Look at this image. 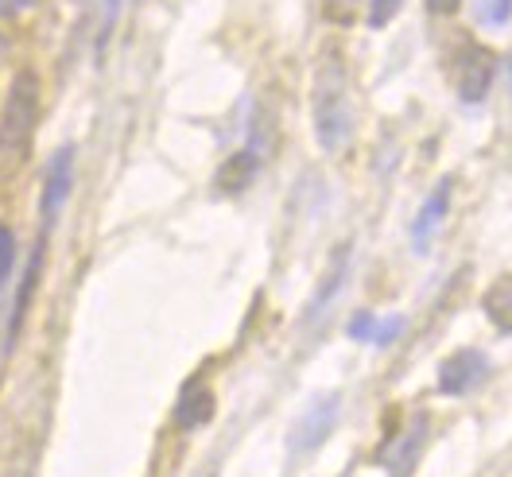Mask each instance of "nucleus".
I'll return each instance as SVG.
<instances>
[{
	"label": "nucleus",
	"instance_id": "obj_1",
	"mask_svg": "<svg viewBox=\"0 0 512 477\" xmlns=\"http://www.w3.org/2000/svg\"><path fill=\"white\" fill-rule=\"evenodd\" d=\"M311 128L322 152L338 156L353 136V101H350V70L342 63L338 47H322L311 82Z\"/></svg>",
	"mask_w": 512,
	"mask_h": 477
},
{
	"label": "nucleus",
	"instance_id": "obj_2",
	"mask_svg": "<svg viewBox=\"0 0 512 477\" xmlns=\"http://www.w3.org/2000/svg\"><path fill=\"white\" fill-rule=\"evenodd\" d=\"M39 128V74L20 70L8 86V101L0 113V156L24 159Z\"/></svg>",
	"mask_w": 512,
	"mask_h": 477
},
{
	"label": "nucleus",
	"instance_id": "obj_3",
	"mask_svg": "<svg viewBox=\"0 0 512 477\" xmlns=\"http://www.w3.org/2000/svg\"><path fill=\"white\" fill-rule=\"evenodd\" d=\"M493 74H497L493 51L481 43H466L462 55L454 59V90L466 105H481L489 86H493Z\"/></svg>",
	"mask_w": 512,
	"mask_h": 477
},
{
	"label": "nucleus",
	"instance_id": "obj_4",
	"mask_svg": "<svg viewBox=\"0 0 512 477\" xmlns=\"http://www.w3.org/2000/svg\"><path fill=\"white\" fill-rule=\"evenodd\" d=\"M70 191H74V148L66 144V148H59V152L51 156V163H47V179H43V194H39L43 233H51V225L59 222Z\"/></svg>",
	"mask_w": 512,
	"mask_h": 477
},
{
	"label": "nucleus",
	"instance_id": "obj_5",
	"mask_svg": "<svg viewBox=\"0 0 512 477\" xmlns=\"http://www.w3.org/2000/svg\"><path fill=\"white\" fill-rule=\"evenodd\" d=\"M423 443H427V415L416 412L408 423H404L400 435H392V439L377 450V462H381L392 477H408L412 474V466H416Z\"/></svg>",
	"mask_w": 512,
	"mask_h": 477
},
{
	"label": "nucleus",
	"instance_id": "obj_6",
	"mask_svg": "<svg viewBox=\"0 0 512 477\" xmlns=\"http://www.w3.org/2000/svg\"><path fill=\"white\" fill-rule=\"evenodd\" d=\"M489 377V357L481 350H458L439 365V392L443 396H466Z\"/></svg>",
	"mask_w": 512,
	"mask_h": 477
},
{
	"label": "nucleus",
	"instance_id": "obj_7",
	"mask_svg": "<svg viewBox=\"0 0 512 477\" xmlns=\"http://www.w3.org/2000/svg\"><path fill=\"white\" fill-rule=\"evenodd\" d=\"M334 423H338V396H319L303 419L295 423V431H291V454H307V450H315L319 443H326V435L334 431Z\"/></svg>",
	"mask_w": 512,
	"mask_h": 477
},
{
	"label": "nucleus",
	"instance_id": "obj_8",
	"mask_svg": "<svg viewBox=\"0 0 512 477\" xmlns=\"http://www.w3.org/2000/svg\"><path fill=\"white\" fill-rule=\"evenodd\" d=\"M450 191H454V183H450V179H443L435 191L427 194V202L419 206L416 222H412V245H416V253H427V245H431V233H435V229L443 225V218H447Z\"/></svg>",
	"mask_w": 512,
	"mask_h": 477
},
{
	"label": "nucleus",
	"instance_id": "obj_9",
	"mask_svg": "<svg viewBox=\"0 0 512 477\" xmlns=\"http://www.w3.org/2000/svg\"><path fill=\"white\" fill-rule=\"evenodd\" d=\"M210 415H214V392L202 381L187 384L183 396H179V404H175V423H179L183 431H194V427L210 423Z\"/></svg>",
	"mask_w": 512,
	"mask_h": 477
},
{
	"label": "nucleus",
	"instance_id": "obj_10",
	"mask_svg": "<svg viewBox=\"0 0 512 477\" xmlns=\"http://www.w3.org/2000/svg\"><path fill=\"white\" fill-rule=\"evenodd\" d=\"M256 171H260V152H256V148L237 152L233 159H225V167L218 171V191L241 194L256 179Z\"/></svg>",
	"mask_w": 512,
	"mask_h": 477
},
{
	"label": "nucleus",
	"instance_id": "obj_11",
	"mask_svg": "<svg viewBox=\"0 0 512 477\" xmlns=\"http://www.w3.org/2000/svg\"><path fill=\"white\" fill-rule=\"evenodd\" d=\"M481 311L501 334H512V272L489 284V291L481 295Z\"/></svg>",
	"mask_w": 512,
	"mask_h": 477
},
{
	"label": "nucleus",
	"instance_id": "obj_12",
	"mask_svg": "<svg viewBox=\"0 0 512 477\" xmlns=\"http://www.w3.org/2000/svg\"><path fill=\"white\" fill-rule=\"evenodd\" d=\"M350 245H342L338 253H334V264H330V272H326V280H322V287L315 291V299H311V318L319 315V311H326V303L342 291V284H346V276H350Z\"/></svg>",
	"mask_w": 512,
	"mask_h": 477
},
{
	"label": "nucleus",
	"instance_id": "obj_13",
	"mask_svg": "<svg viewBox=\"0 0 512 477\" xmlns=\"http://www.w3.org/2000/svg\"><path fill=\"white\" fill-rule=\"evenodd\" d=\"M400 4H404V0H369V8H365V24L381 32V28L392 24V16L400 12Z\"/></svg>",
	"mask_w": 512,
	"mask_h": 477
},
{
	"label": "nucleus",
	"instance_id": "obj_14",
	"mask_svg": "<svg viewBox=\"0 0 512 477\" xmlns=\"http://www.w3.org/2000/svg\"><path fill=\"white\" fill-rule=\"evenodd\" d=\"M12 264H16V237H12V229L0 222V291L8 284V276H12Z\"/></svg>",
	"mask_w": 512,
	"mask_h": 477
},
{
	"label": "nucleus",
	"instance_id": "obj_15",
	"mask_svg": "<svg viewBox=\"0 0 512 477\" xmlns=\"http://www.w3.org/2000/svg\"><path fill=\"white\" fill-rule=\"evenodd\" d=\"M400 330H404V318L400 315H388V318H377V326H373V346H392L396 338H400Z\"/></svg>",
	"mask_w": 512,
	"mask_h": 477
},
{
	"label": "nucleus",
	"instance_id": "obj_16",
	"mask_svg": "<svg viewBox=\"0 0 512 477\" xmlns=\"http://www.w3.org/2000/svg\"><path fill=\"white\" fill-rule=\"evenodd\" d=\"M357 8H361V0H326V16L334 24H353Z\"/></svg>",
	"mask_w": 512,
	"mask_h": 477
},
{
	"label": "nucleus",
	"instance_id": "obj_17",
	"mask_svg": "<svg viewBox=\"0 0 512 477\" xmlns=\"http://www.w3.org/2000/svg\"><path fill=\"white\" fill-rule=\"evenodd\" d=\"M373 326H377V315H357L350 322V338H357V342H369V338H373Z\"/></svg>",
	"mask_w": 512,
	"mask_h": 477
},
{
	"label": "nucleus",
	"instance_id": "obj_18",
	"mask_svg": "<svg viewBox=\"0 0 512 477\" xmlns=\"http://www.w3.org/2000/svg\"><path fill=\"white\" fill-rule=\"evenodd\" d=\"M509 16H512V0H493V4L485 8V20H489V24H505Z\"/></svg>",
	"mask_w": 512,
	"mask_h": 477
},
{
	"label": "nucleus",
	"instance_id": "obj_19",
	"mask_svg": "<svg viewBox=\"0 0 512 477\" xmlns=\"http://www.w3.org/2000/svg\"><path fill=\"white\" fill-rule=\"evenodd\" d=\"M35 4H39V0H0V20H4V16H20V12H28Z\"/></svg>",
	"mask_w": 512,
	"mask_h": 477
},
{
	"label": "nucleus",
	"instance_id": "obj_20",
	"mask_svg": "<svg viewBox=\"0 0 512 477\" xmlns=\"http://www.w3.org/2000/svg\"><path fill=\"white\" fill-rule=\"evenodd\" d=\"M458 4H462V0H427V12H431V16H454Z\"/></svg>",
	"mask_w": 512,
	"mask_h": 477
},
{
	"label": "nucleus",
	"instance_id": "obj_21",
	"mask_svg": "<svg viewBox=\"0 0 512 477\" xmlns=\"http://www.w3.org/2000/svg\"><path fill=\"white\" fill-rule=\"evenodd\" d=\"M0 55H4V39H0Z\"/></svg>",
	"mask_w": 512,
	"mask_h": 477
},
{
	"label": "nucleus",
	"instance_id": "obj_22",
	"mask_svg": "<svg viewBox=\"0 0 512 477\" xmlns=\"http://www.w3.org/2000/svg\"><path fill=\"white\" fill-rule=\"evenodd\" d=\"M509 74H512V59H509Z\"/></svg>",
	"mask_w": 512,
	"mask_h": 477
}]
</instances>
